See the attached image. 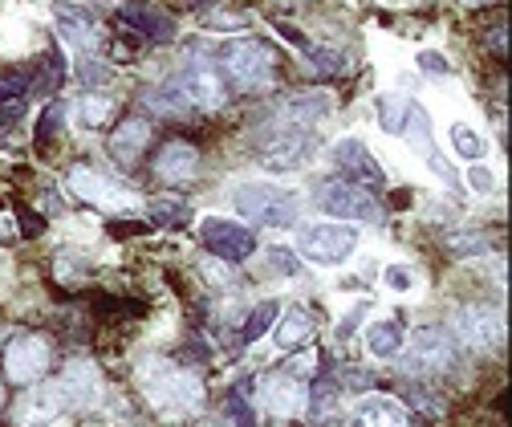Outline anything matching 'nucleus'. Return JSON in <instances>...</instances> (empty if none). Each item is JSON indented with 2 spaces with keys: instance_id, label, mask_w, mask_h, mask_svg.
Returning <instances> with one entry per match:
<instances>
[{
  "instance_id": "f257e3e1",
  "label": "nucleus",
  "mask_w": 512,
  "mask_h": 427,
  "mask_svg": "<svg viewBox=\"0 0 512 427\" xmlns=\"http://www.w3.org/2000/svg\"><path fill=\"white\" fill-rule=\"evenodd\" d=\"M139 379H143V391H147V399L159 415H191L204 399L200 375L183 371V366H175V362H163V358L147 362L139 371Z\"/></svg>"
},
{
  "instance_id": "f03ea898",
  "label": "nucleus",
  "mask_w": 512,
  "mask_h": 427,
  "mask_svg": "<svg viewBox=\"0 0 512 427\" xmlns=\"http://www.w3.org/2000/svg\"><path fill=\"white\" fill-rule=\"evenodd\" d=\"M273 74H277V53L265 41L240 37V41H228L220 49V78L240 94L265 90L273 82Z\"/></svg>"
},
{
  "instance_id": "7ed1b4c3",
  "label": "nucleus",
  "mask_w": 512,
  "mask_h": 427,
  "mask_svg": "<svg viewBox=\"0 0 512 427\" xmlns=\"http://www.w3.org/2000/svg\"><path fill=\"white\" fill-rule=\"evenodd\" d=\"M232 204L252 224H269V228H293L301 216L297 196L285 188H273V183H240L232 192Z\"/></svg>"
},
{
  "instance_id": "20e7f679",
  "label": "nucleus",
  "mask_w": 512,
  "mask_h": 427,
  "mask_svg": "<svg viewBox=\"0 0 512 427\" xmlns=\"http://www.w3.org/2000/svg\"><path fill=\"white\" fill-rule=\"evenodd\" d=\"M452 366H456L452 338H447L443 330H431V326L415 330L411 334V346L399 358V371L403 375H443V371H452Z\"/></svg>"
},
{
  "instance_id": "39448f33",
  "label": "nucleus",
  "mask_w": 512,
  "mask_h": 427,
  "mask_svg": "<svg viewBox=\"0 0 512 427\" xmlns=\"http://www.w3.org/2000/svg\"><path fill=\"white\" fill-rule=\"evenodd\" d=\"M66 183H70V192L82 204H94L102 212H131V208H139V196L126 188V183H118V179H110V175H102L94 167H74Z\"/></svg>"
},
{
  "instance_id": "423d86ee",
  "label": "nucleus",
  "mask_w": 512,
  "mask_h": 427,
  "mask_svg": "<svg viewBox=\"0 0 512 427\" xmlns=\"http://www.w3.org/2000/svg\"><path fill=\"white\" fill-rule=\"evenodd\" d=\"M313 151H317V135H313L309 127H285V131H277V135L265 143L261 167H265L269 175H285V171L305 167V163L313 159Z\"/></svg>"
},
{
  "instance_id": "0eeeda50",
  "label": "nucleus",
  "mask_w": 512,
  "mask_h": 427,
  "mask_svg": "<svg viewBox=\"0 0 512 427\" xmlns=\"http://www.w3.org/2000/svg\"><path fill=\"white\" fill-rule=\"evenodd\" d=\"M317 208L334 220H378L374 196L350 179H326L322 188H317Z\"/></svg>"
},
{
  "instance_id": "6e6552de",
  "label": "nucleus",
  "mask_w": 512,
  "mask_h": 427,
  "mask_svg": "<svg viewBox=\"0 0 512 427\" xmlns=\"http://www.w3.org/2000/svg\"><path fill=\"white\" fill-rule=\"evenodd\" d=\"M49 371V342L41 334H17L5 346V379L17 387H33L41 383V375Z\"/></svg>"
},
{
  "instance_id": "1a4fd4ad",
  "label": "nucleus",
  "mask_w": 512,
  "mask_h": 427,
  "mask_svg": "<svg viewBox=\"0 0 512 427\" xmlns=\"http://www.w3.org/2000/svg\"><path fill=\"white\" fill-rule=\"evenodd\" d=\"M200 236H204V249L216 253L228 265L248 261L256 253V232L244 228V224H236V220H224V216H204Z\"/></svg>"
},
{
  "instance_id": "9d476101",
  "label": "nucleus",
  "mask_w": 512,
  "mask_h": 427,
  "mask_svg": "<svg viewBox=\"0 0 512 427\" xmlns=\"http://www.w3.org/2000/svg\"><path fill=\"white\" fill-rule=\"evenodd\" d=\"M354 249H358V228L313 224L301 232V257L313 265H342Z\"/></svg>"
},
{
  "instance_id": "9b49d317",
  "label": "nucleus",
  "mask_w": 512,
  "mask_h": 427,
  "mask_svg": "<svg viewBox=\"0 0 512 427\" xmlns=\"http://www.w3.org/2000/svg\"><path fill=\"white\" fill-rule=\"evenodd\" d=\"M403 139L411 143V151L443 179V183H452V188H460V175L447 167V159L439 155V147H435V139H431V114L423 110V106H415V102H407V118H403Z\"/></svg>"
},
{
  "instance_id": "f8f14e48",
  "label": "nucleus",
  "mask_w": 512,
  "mask_h": 427,
  "mask_svg": "<svg viewBox=\"0 0 512 427\" xmlns=\"http://www.w3.org/2000/svg\"><path fill=\"white\" fill-rule=\"evenodd\" d=\"M53 21H57V33L66 41L74 53H98L102 49V25L98 17L86 9V5H66V0H57L53 5Z\"/></svg>"
},
{
  "instance_id": "ddd939ff",
  "label": "nucleus",
  "mask_w": 512,
  "mask_h": 427,
  "mask_svg": "<svg viewBox=\"0 0 512 427\" xmlns=\"http://www.w3.org/2000/svg\"><path fill=\"white\" fill-rule=\"evenodd\" d=\"M175 82H179L183 98L191 106H200V110H220L228 102V82L220 78L216 66H204V61H187Z\"/></svg>"
},
{
  "instance_id": "4468645a",
  "label": "nucleus",
  "mask_w": 512,
  "mask_h": 427,
  "mask_svg": "<svg viewBox=\"0 0 512 427\" xmlns=\"http://www.w3.org/2000/svg\"><path fill=\"white\" fill-rule=\"evenodd\" d=\"M456 334L464 346L472 350H492L500 338H504V326H500V314L492 310V305H464V310H456Z\"/></svg>"
},
{
  "instance_id": "2eb2a0df",
  "label": "nucleus",
  "mask_w": 512,
  "mask_h": 427,
  "mask_svg": "<svg viewBox=\"0 0 512 427\" xmlns=\"http://www.w3.org/2000/svg\"><path fill=\"white\" fill-rule=\"evenodd\" d=\"M334 167L350 183H358V188H382V183H387V171L374 163V155H370V147L362 139H342L334 147Z\"/></svg>"
},
{
  "instance_id": "dca6fc26",
  "label": "nucleus",
  "mask_w": 512,
  "mask_h": 427,
  "mask_svg": "<svg viewBox=\"0 0 512 427\" xmlns=\"http://www.w3.org/2000/svg\"><path fill=\"white\" fill-rule=\"evenodd\" d=\"M57 387H61V395H66V407H78V411H86L102 399V375H98V366L86 362V358H74Z\"/></svg>"
},
{
  "instance_id": "f3484780",
  "label": "nucleus",
  "mask_w": 512,
  "mask_h": 427,
  "mask_svg": "<svg viewBox=\"0 0 512 427\" xmlns=\"http://www.w3.org/2000/svg\"><path fill=\"white\" fill-rule=\"evenodd\" d=\"M61 411H66V395H61L57 383H45V387L29 391V395L13 407V415H17L21 427H45V423H57Z\"/></svg>"
},
{
  "instance_id": "a211bd4d",
  "label": "nucleus",
  "mask_w": 512,
  "mask_h": 427,
  "mask_svg": "<svg viewBox=\"0 0 512 427\" xmlns=\"http://www.w3.org/2000/svg\"><path fill=\"white\" fill-rule=\"evenodd\" d=\"M346 427H411V415L391 399H362L350 407Z\"/></svg>"
},
{
  "instance_id": "6ab92c4d",
  "label": "nucleus",
  "mask_w": 512,
  "mask_h": 427,
  "mask_svg": "<svg viewBox=\"0 0 512 427\" xmlns=\"http://www.w3.org/2000/svg\"><path fill=\"white\" fill-rule=\"evenodd\" d=\"M196 171H200V151L191 143H167L155 159V175L163 183H187L196 179Z\"/></svg>"
},
{
  "instance_id": "aec40b11",
  "label": "nucleus",
  "mask_w": 512,
  "mask_h": 427,
  "mask_svg": "<svg viewBox=\"0 0 512 427\" xmlns=\"http://www.w3.org/2000/svg\"><path fill=\"white\" fill-rule=\"evenodd\" d=\"M305 395L309 391L297 383V375H273V379H265V407H269V415H281V419L301 415Z\"/></svg>"
},
{
  "instance_id": "412c9836",
  "label": "nucleus",
  "mask_w": 512,
  "mask_h": 427,
  "mask_svg": "<svg viewBox=\"0 0 512 427\" xmlns=\"http://www.w3.org/2000/svg\"><path fill=\"white\" fill-rule=\"evenodd\" d=\"M122 21L131 25V29H139V37H143V41H155V45L175 41V21H171L167 13H159V9H147V5H126V9H122Z\"/></svg>"
},
{
  "instance_id": "4be33fe9",
  "label": "nucleus",
  "mask_w": 512,
  "mask_h": 427,
  "mask_svg": "<svg viewBox=\"0 0 512 427\" xmlns=\"http://www.w3.org/2000/svg\"><path fill=\"white\" fill-rule=\"evenodd\" d=\"M147 143H151V127H147V122H139V118H131V122H122V127L110 135V155L122 159V163H135Z\"/></svg>"
},
{
  "instance_id": "5701e85b",
  "label": "nucleus",
  "mask_w": 512,
  "mask_h": 427,
  "mask_svg": "<svg viewBox=\"0 0 512 427\" xmlns=\"http://www.w3.org/2000/svg\"><path fill=\"white\" fill-rule=\"evenodd\" d=\"M338 383L330 379V375H322L313 383V391L305 395V407H309V419H313V427H330L334 423V415H338Z\"/></svg>"
},
{
  "instance_id": "b1692460",
  "label": "nucleus",
  "mask_w": 512,
  "mask_h": 427,
  "mask_svg": "<svg viewBox=\"0 0 512 427\" xmlns=\"http://www.w3.org/2000/svg\"><path fill=\"white\" fill-rule=\"evenodd\" d=\"M313 338V322H309V314H301V310H289L281 322H277V330H273V342L281 346V350H297V346H305Z\"/></svg>"
},
{
  "instance_id": "393cba45",
  "label": "nucleus",
  "mask_w": 512,
  "mask_h": 427,
  "mask_svg": "<svg viewBox=\"0 0 512 427\" xmlns=\"http://www.w3.org/2000/svg\"><path fill=\"white\" fill-rule=\"evenodd\" d=\"M118 114V98H110V94H98V90H90L86 98H82V106H78V118H82V127H90V131H102L106 122Z\"/></svg>"
},
{
  "instance_id": "a878e982",
  "label": "nucleus",
  "mask_w": 512,
  "mask_h": 427,
  "mask_svg": "<svg viewBox=\"0 0 512 427\" xmlns=\"http://www.w3.org/2000/svg\"><path fill=\"white\" fill-rule=\"evenodd\" d=\"M403 326L399 322H378V326H370V334H366V346H370V354L374 358H395L399 350H403Z\"/></svg>"
},
{
  "instance_id": "bb28decb",
  "label": "nucleus",
  "mask_w": 512,
  "mask_h": 427,
  "mask_svg": "<svg viewBox=\"0 0 512 427\" xmlns=\"http://www.w3.org/2000/svg\"><path fill=\"white\" fill-rule=\"evenodd\" d=\"M269 326H277V301H261L256 310L248 314V322H244V330H240V342H261L265 334H269Z\"/></svg>"
},
{
  "instance_id": "cd10ccee",
  "label": "nucleus",
  "mask_w": 512,
  "mask_h": 427,
  "mask_svg": "<svg viewBox=\"0 0 512 427\" xmlns=\"http://www.w3.org/2000/svg\"><path fill=\"white\" fill-rule=\"evenodd\" d=\"M322 114H330V102L322 98V94H305V98H293V102H285V118H293V122H305L309 118H322Z\"/></svg>"
},
{
  "instance_id": "c85d7f7f",
  "label": "nucleus",
  "mask_w": 512,
  "mask_h": 427,
  "mask_svg": "<svg viewBox=\"0 0 512 427\" xmlns=\"http://www.w3.org/2000/svg\"><path fill=\"white\" fill-rule=\"evenodd\" d=\"M378 118H382V131L403 135V118H407V102L395 94H382L378 98Z\"/></svg>"
},
{
  "instance_id": "c756f323",
  "label": "nucleus",
  "mask_w": 512,
  "mask_h": 427,
  "mask_svg": "<svg viewBox=\"0 0 512 427\" xmlns=\"http://www.w3.org/2000/svg\"><path fill=\"white\" fill-rule=\"evenodd\" d=\"M151 220H155L159 228H183V224L191 220V208H187L183 200H159V204L151 208Z\"/></svg>"
},
{
  "instance_id": "7c9ffc66",
  "label": "nucleus",
  "mask_w": 512,
  "mask_h": 427,
  "mask_svg": "<svg viewBox=\"0 0 512 427\" xmlns=\"http://www.w3.org/2000/svg\"><path fill=\"white\" fill-rule=\"evenodd\" d=\"M220 423L224 427H256V411H252V403L244 395H228V403L220 411Z\"/></svg>"
},
{
  "instance_id": "2f4dec72",
  "label": "nucleus",
  "mask_w": 512,
  "mask_h": 427,
  "mask_svg": "<svg viewBox=\"0 0 512 427\" xmlns=\"http://www.w3.org/2000/svg\"><path fill=\"white\" fill-rule=\"evenodd\" d=\"M61 122H66V102H61V98H53V102L45 106L41 122H37V143H49V139H57Z\"/></svg>"
},
{
  "instance_id": "473e14b6",
  "label": "nucleus",
  "mask_w": 512,
  "mask_h": 427,
  "mask_svg": "<svg viewBox=\"0 0 512 427\" xmlns=\"http://www.w3.org/2000/svg\"><path fill=\"white\" fill-rule=\"evenodd\" d=\"M452 147L464 155V159H484V139L472 131V127H464V122H456V127H452Z\"/></svg>"
},
{
  "instance_id": "72a5a7b5",
  "label": "nucleus",
  "mask_w": 512,
  "mask_h": 427,
  "mask_svg": "<svg viewBox=\"0 0 512 427\" xmlns=\"http://www.w3.org/2000/svg\"><path fill=\"white\" fill-rule=\"evenodd\" d=\"M74 74H78V82H82L86 90H94V86H106V82H110V66H106V61H82V66H78Z\"/></svg>"
},
{
  "instance_id": "f704fd0d",
  "label": "nucleus",
  "mask_w": 512,
  "mask_h": 427,
  "mask_svg": "<svg viewBox=\"0 0 512 427\" xmlns=\"http://www.w3.org/2000/svg\"><path fill=\"white\" fill-rule=\"evenodd\" d=\"M29 94V74H0V102H9V98H25Z\"/></svg>"
},
{
  "instance_id": "c9c22d12",
  "label": "nucleus",
  "mask_w": 512,
  "mask_h": 427,
  "mask_svg": "<svg viewBox=\"0 0 512 427\" xmlns=\"http://www.w3.org/2000/svg\"><path fill=\"white\" fill-rule=\"evenodd\" d=\"M305 53L313 57V66L322 70V74H342V70H346V66H342V53H330V49H313V45H309Z\"/></svg>"
},
{
  "instance_id": "e433bc0d",
  "label": "nucleus",
  "mask_w": 512,
  "mask_h": 427,
  "mask_svg": "<svg viewBox=\"0 0 512 427\" xmlns=\"http://www.w3.org/2000/svg\"><path fill=\"white\" fill-rule=\"evenodd\" d=\"M452 249L456 253H484L488 236H480V232H452Z\"/></svg>"
},
{
  "instance_id": "4c0bfd02",
  "label": "nucleus",
  "mask_w": 512,
  "mask_h": 427,
  "mask_svg": "<svg viewBox=\"0 0 512 427\" xmlns=\"http://www.w3.org/2000/svg\"><path fill=\"white\" fill-rule=\"evenodd\" d=\"M419 66H423V74H435V78H447V74H452L447 57H443V53H431V49L419 53Z\"/></svg>"
},
{
  "instance_id": "58836bf2",
  "label": "nucleus",
  "mask_w": 512,
  "mask_h": 427,
  "mask_svg": "<svg viewBox=\"0 0 512 427\" xmlns=\"http://www.w3.org/2000/svg\"><path fill=\"white\" fill-rule=\"evenodd\" d=\"M382 277H387V285H391V289H399V293L415 289V273H411L407 265H391V269H387V273H382Z\"/></svg>"
},
{
  "instance_id": "ea45409f",
  "label": "nucleus",
  "mask_w": 512,
  "mask_h": 427,
  "mask_svg": "<svg viewBox=\"0 0 512 427\" xmlns=\"http://www.w3.org/2000/svg\"><path fill=\"white\" fill-rule=\"evenodd\" d=\"M407 399H411L415 407H423L427 415H443V399H435V395H427V391H419V387H411Z\"/></svg>"
},
{
  "instance_id": "a19ab883",
  "label": "nucleus",
  "mask_w": 512,
  "mask_h": 427,
  "mask_svg": "<svg viewBox=\"0 0 512 427\" xmlns=\"http://www.w3.org/2000/svg\"><path fill=\"white\" fill-rule=\"evenodd\" d=\"M21 118V102L13 110H0V147H9L13 143V122Z\"/></svg>"
},
{
  "instance_id": "79ce46f5",
  "label": "nucleus",
  "mask_w": 512,
  "mask_h": 427,
  "mask_svg": "<svg viewBox=\"0 0 512 427\" xmlns=\"http://www.w3.org/2000/svg\"><path fill=\"white\" fill-rule=\"evenodd\" d=\"M362 318H366V305H354V310L342 318V330H338V338H350V334L358 330V322H362Z\"/></svg>"
},
{
  "instance_id": "37998d69",
  "label": "nucleus",
  "mask_w": 512,
  "mask_h": 427,
  "mask_svg": "<svg viewBox=\"0 0 512 427\" xmlns=\"http://www.w3.org/2000/svg\"><path fill=\"white\" fill-rule=\"evenodd\" d=\"M468 179H472V188H476V192H488V188H492V171H488V167H472Z\"/></svg>"
},
{
  "instance_id": "c03bdc74",
  "label": "nucleus",
  "mask_w": 512,
  "mask_h": 427,
  "mask_svg": "<svg viewBox=\"0 0 512 427\" xmlns=\"http://www.w3.org/2000/svg\"><path fill=\"white\" fill-rule=\"evenodd\" d=\"M269 257L277 261V269H281V273H297V265H293V253H285V249H273Z\"/></svg>"
},
{
  "instance_id": "a18cd8bd",
  "label": "nucleus",
  "mask_w": 512,
  "mask_h": 427,
  "mask_svg": "<svg viewBox=\"0 0 512 427\" xmlns=\"http://www.w3.org/2000/svg\"><path fill=\"white\" fill-rule=\"evenodd\" d=\"M13 228H17V224H13L9 216H0V240H13V236H17Z\"/></svg>"
},
{
  "instance_id": "49530a36",
  "label": "nucleus",
  "mask_w": 512,
  "mask_h": 427,
  "mask_svg": "<svg viewBox=\"0 0 512 427\" xmlns=\"http://www.w3.org/2000/svg\"><path fill=\"white\" fill-rule=\"evenodd\" d=\"M21 224H25V232H41V220L33 212H21Z\"/></svg>"
},
{
  "instance_id": "de8ad7c7",
  "label": "nucleus",
  "mask_w": 512,
  "mask_h": 427,
  "mask_svg": "<svg viewBox=\"0 0 512 427\" xmlns=\"http://www.w3.org/2000/svg\"><path fill=\"white\" fill-rule=\"evenodd\" d=\"M0 411H5V383H0Z\"/></svg>"
},
{
  "instance_id": "09e8293b",
  "label": "nucleus",
  "mask_w": 512,
  "mask_h": 427,
  "mask_svg": "<svg viewBox=\"0 0 512 427\" xmlns=\"http://www.w3.org/2000/svg\"><path fill=\"white\" fill-rule=\"evenodd\" d=\"M90 5H114V0H90Z\"/></svg>"
},
{
  "instance_id": "8fccbe9b",
  "label": "nucleus",
  "mask_w": 512,
  "mask_h": 427,
  "mask_svg": "<svg viewBox=\"0 0 512 427\" xmlns=\"http://www.w3.org/2000/svg\"><path fill=\"white\" fill-rule=\"evenodd\" d=\"M472 5H484V0H472Z\"/></svg>"
}]
</instances>
